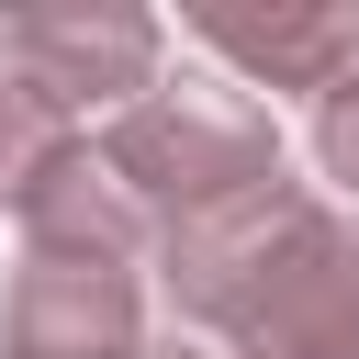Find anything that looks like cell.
Masks as SVG:
<instances>
[{
    "label": "cell",
    "mask_w": 359,
    "mask_h": 359,
    "mask_svg": "<svg viewBox=\"0 0 359 359\" xmlns=\"http://www.w3.org/2000/svg\"><path fill=\"white\" fill-rule=\"evenodd\" d=\"M157 11H135V0H11L0 11V67L22 79V90H45L67 123L90 112V101H146L157 90Z\"/></svg>",
    "instance_id": "4"
},
{
    "label": "cell",
    "mask_w": 359,
    "mask_h": 359,
    "mask_svg": "<svg viewBox=\"0 0 359 359\" xmlns=\"http://www.w3.org/2000/svg\"><path fill=\"white\" fill-rule=\"evenodd\" d=\"M191 34H202L236 79H258V90H314V101H337V90L359 79V11H348V0H292V11H191Z\"/></svg>",
    "instance_id": "5"
},
{
    "label": "cell",
    "mask_w": 359,
    "mask_h": 359,
    "mask_svg": "<svg viewBox=\"0 0 359 359\" xmlns=\"http://www.w3.org/2000/svg\"><path fill=\"white\" fill-rule=\"evenodd\" d=\"M146 359H191V348H146Z\"/></svg>",
    "instance_id": "8"
},
{
    "label": "cell",
    "mask_w": 359,
    "mask_h": 359,
    "mask_svg": "<svg viewBox=\"0 0 359 359\" xmlns=\"http://www.w3.org/2000/svg\"><path fill=\"white\" fill-rule=\"evenodd\" d=\"M67 157H79V123H67L45 90H22V79L0 67V202L22 213V202H34V191L67 168Z\"/></svg>",
    "instance_id": "6"
},
{
    "label": "cell",
    "mask_w": 359,
    "mask_h": 359,
    "mask_svg": "<svg viewBox=\"0 0 359 359\" xmlns=\"http://www.w3.org/2000/svg\"><path fill=\"white\" fill-rule=\"evenodd\" d=\"M314 157H325L337 191H359V79H348L337 101H314Z\"/></svg>",
    "instance_id": "7"
},
{
    "label": "cell",
    "mask_w": 359,
    "mask_h": 359,
    "mask_svg": "<svg viewBox=\"0 0 359 359\" xmlns=\"http://www.w3.org/2000/svg\"><path fill=\"white\" fill-rule=\"evenodd\" d=\"M146 247L123 236H22L0 337L11 359H146Z\"/></svg>",
    "instance_id": "3"
},
{
    "label": "cell",
    "mask_w": 359,
    "mask_h": 359,
    "mask_svg": "<svg viewBox=\"0 0 359 359\" xmlns=\"http://www.w3.org/2000/svg\"><path fill=\"white\" fill-rule=\"evenodd\" d=\"M90 157H101V180L146 213V247H157V236H180V224H213V213L258 202L269 180H292V168H280L269 112H258L247 90H224V79L146 90L135 112H112V135H101Z\"/></svg>",
    "instance_id": "1"
},
{
    "label": "cell",
    "mask_w": 359,
    "mask_h": 359,
    "mask_svg": "<svg viewBox=\"0 0 359 359\" xmlns=\"http://www.w3.org/2000/svg\"><path fill=\"white\" fill-rule=\"evenodd\" d=\"M202 325L236 359H359V213H325L303 191L236 258V280L202 303Z\"/></svg>",
    "instance_id": "2"
}]
</instances>
